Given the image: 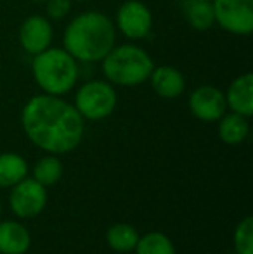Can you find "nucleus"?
Here are the masks:
<instances>
[{
	"mask_svg": "<svg viewBox=\"0 0 253 254\" xmlns=\"http://www.w3.org/2000/svg\"><path fill=\"white\" fill-rule=\"evenodd\" d=\"M21 123L26 137L51 154H66L84 137V118L58 95H35L24 104Z\"/></svg>",
	"mask_w": 253,
	"mask_h": 254,
	"instance_id": "1",
	"label": "nucleus"
},
{
	"mask_svg": "<svg viewBox=\"0 0 253 254\" xmlns=\"http://www.w3.org/2000/svg\"><path fill=\"white\" fill-rule=\"evenodd\" d=\"M115 23L97 10L75 16L63 37L64 51L80 63H101L115 47Z\"/></svg>",
	"mask_w": 253,
	"mask_h": 254,
	"instance_id": "2",
	"label": "nucleus"
},
{
	"mask_svg": "<svg viewBox=\"0 0 253 254\" xmlns=\"http://www.w3.org/2000/svg\"><path fill=\"white\" fill-rule=\"evenodd\" d=\"M31 71L37 85L44 94L61 95L68 94L77 85L78 64L73 56L64 49H45L33 57Z\"/></svg>",
	"mask_w": 253,
	"mask_h": 254,
	"instance_id": "3",
	"label": "nucleus"
},
{
	"mask_svg": "<svg viewBox=\"0 0 253 254\" xmlns=\"http://www.w3.org/2000/svg\"><path fill=\"white\" fill-rule=\"evenodd\" d=\"M102 71L113 85L120 87H137L149 80L155 63L144 49L134 44L115 45L104 56Z\"/></svg>",
	"mask_w": 253,
	"mask_h": 254,
	"instance_id": "4",
	"label": "nucleus"
},
{
	"mask_svg": "<svg viewBox=\"0 0 253 254\" xmlns=\"http://www.w3.org/2000/svg\"><path fill=\"white\" fill-rule=\"evenodd\" d=\"M116 92L113 85L101 80L87 81L75 95V109L84 120L99 121L111 116L116 107Z\"/></svg>",
	"mask_w": 253,
	"mask_h": 254,
	"instance_id": "5",
	"label": "nucleus"
},
{
	"mask_svg": "<svg viewBox=\"0 0 253 254\" xmlns=\"http://www.w3.org/2000/svg\"><path fill=\"white\" fill-rule=\"evenodd\" d=\"M215 23L227 33L247 37L253 31V0H212Z\"/></svg>",
	"mask_w": 253,
	"mask_h": 254,
	"instance_id": "6",
	"label": "nucleus"
},
{
	"mask_svg": "<svg viewBox=\"0 0 253 254\" xmlns=\"http://www.w3.org/2000/svg\"><path fill=\"white\" fill-rule=\"evenodd\" d=\"M47 204V190L35 178H23L10 192V209L19 218H35Z\"/></svg>",
	"mask_w": 253,
	"mask_h": 254,
	"instance_id": "7",
	"label": "nucleus"
},
{
	"mask_svg": "<svg viewBox=\"0 0 253 254\" xmlns=\"http://www.w3.org/2000/svg\"><path fill=\"white\" fill-rule=\"evenodd\" d=\"M116 26L130 40H141L151 33L153 14L141 0H127L116 12Z\"/></svg>",
	"mask_w": 253,
	"mask_h": 254,
	"instance_id": "8",
	"label": "nucleus"
},
{
	"mask_svg": "<svg viewBox=\"0 0 253 254\" xmlns=\"http://www.w3.org/2000/svg\"><path fill=\"white\" fill-rule=\"evenodd\" d=\"M189 109L194 118L205 121V123H212L226 114V95L217 87L201 85L192 90L189 97Z\"/></svg>",
	"mask_w": 253,
	"mask_h": 254,
	"instance_id": "9",
	"label": "nucleus"
},
{
	"mask_svg": "<svg viewBox=\"0 0 253 254\" xmlns=\"http://www.w3.org/2000/svg\"><path fill=\"white\" fill-rule=\"evenodd\" d=\"M52 26L47 17L30 16L23 21L19 28V44L28 54L37 56L38 52L51 47Z\"/></svg>",
	"mask_w": 253,
	"mask_h": 254,
	"instance_id": "10",
	"label": "nucleus"
},
{
	"mask_svg": "<svg viewBox=\"0 0 253 254\" xmlns=\"http://www.w3.org/2000/svg\"><path fill=\"white\" fill-rule=\"evenodd\" d=\"M151 87L162 99H177L182 95L186 88L184 74L173 66H158L153 67L151 74Z\"/></svg>",
	"mask_w": 253,
	"mask_h": 254,
	"instance_id": "11",
	"label": "nucleus"
},
{
	"mask_svg": "<svg viewBox=\"0 0 253 254\" xmlns=\"http://www.w3.org/2000/svg\"><path fill=\"white\" fill-rule=\"evenodd\" d=\"M226 102L233 113L250 118L253 114V74H240L229 85L226 94Z\"/></svg>",
	"mask_w": 253,
	"mask_h": 254,
	"instance_id": "12",
	"label": "nucleus"
},
{
	"mask_svg": "<svg viewBox=\"0 0 253 254\" xmlns=\"http://www.w3.org/2000/svg\"><path fill=\"white\" fill-rule=\"evenodd\" d=\"M31 246V237L26 227L17 221L0 223V253L2 254H24Z\"/></svg>",
	"mask_w": 253,
	"mask_h": 254,
	"instance_id": "13",
	"label": "nucleus"
},
{
	"mask_svg": "<svg viewBox=\"0 0 253 254\" xmlns=\"http://www.w3.org/2000/svg\"><path fill=\"white\" fill-rule=\"evenodd\" d=\"M219 123V137L224 144L238 145L248 137L250 131V125H248V118L241 116L238 113L224 114L220 118Z\"/></svg>",
	"mask_w": 253,
	"mask_h": 254,
	"instance_id": "14",
	"label": "nucleus"
},
{
	"mask_svg": "<svg viewBox=\"0 0 253 254\" xmlns=\"http://www.w3.org/2000/svg\"><path fill=\"white\" fill-rule=\"evenodd\" d=\"M184 16L189 26L198 31H206L215 24V14L210 0H186Z\"/></svg>",
	"mask_w": 253,
	"mask_h": 254,
	"instance_id": "15",
	"label": "nucleus"
},
{
	"mask_svg": "<svg viewBox=\"0 0 253 254\" xmlns=\"http://www.w3.org/2000/svg\"><path fill=\"white\" fill-rule=\"evenodd\" d=\"M28 175L24 157L14 152L0 154V187H14Z\"/></svg>",
	"mask_w": 253,
	"mask_h": 254,
	"instance_id": "16",
	"label": "nucleus"
},
{
	"mask_svg": "<svg viewBox=\"0 0 253 254\" xmlns=\"http://www.w3.org/2000/svg\"><path fill=\"white\" fill-rule=\"evenodd\" d=\"M106 241H108L109 248L115 249L118 253H128L134 251L139 241V234L132 225L128 223H118L113 225L106 234Z\"/></svg>",
	"mask_w": 253,
	"mask_h": 254,
	"instance_id": "17",
	"label": "nucleus"
},
{
	"mask_svg": "<svg viewBox=\"0 0 253 254\" xmlns=\"http://www.w3.org/2000/svg\"><path fill=\"white\" fill-rule=\"evenodd\" d=\"M63 177V164L56 156H45L37 161L33 168V178L44 187L54 185Z\"/></svg>",
	"mask_w": 253,
	"mask_h": 254,
	"instance_id": "18",
	"label": "nucleus"
},
{
	"mask_svg": "<svg viewBox=\"0 0 253 254\" xmlns=\"http://www.w3.org/2000/svg\"><path fill=\"white\" fill-rule=\"evenodd\" d=\"M137 254H175L172 241L162 232H151V234L139 237L137 246H135Z\"/></svg>",
	"mask_w": 253,
	"mask_h": 254,
	"instance_id": "19",
	"label": "nucleus"
},
{
	"mask_svg": "<svg viewBox=\"0 0 253 254\" xmlns=\"http://www.w3.org/2000/svg\"><path fill=\"white\" fill-rule=\"evenodd\" d=\"M234 249L238 254H253V218L247 216L234 232Z\"/></svg>",
	"mask_w": 253,
	"mask_h": 254,
	"instance_id": "20",
	"label": "nucleus"
},
{
	"mask_svg": "<svg viewBox=\"0 0 253 254\" xmlns=\"http://www.w3.org/2000/svg\"><path fill=\"white\" fill-rule=\"evenodd\" d=\"M45 10L51 19H63L70 14L71 0H45Z\"/></svg>",
	"mask_w": 253,
	"mask_h": 254,
	"instance_id": "21",
	"label": "nucleus"
},
{
	"mask_svg": "<svg viewBox=\"0 0 253 254\" xmlns=\"http://www.w3.org/2000/svg\"><path fill=\"white\" fill-rule=\"evenodd\" d=\"M71 2H88V0H71Z\"/></svg>",
	"mask_w": 253,
	"mask_h": 254,
	"instance_id": "22",
	"label": "nucleus"
},
{
	"mask_svg": "<svg viewBox=\"0 0 253 254\" xmlns=\"http://www.w3.org/2000/svg\"><path fill=\"white\" fill-rule=\"evenodd\" d=\"M31 2H45V0H31Z\"/></svg>",
	"mask_w": 253,
	"mask_h": 254,
	"instance_id": "23",
	"label": "nucleus"
},
{
	"mask_svg": "<svg viewBox=\"0 0 253 254\" xmlns=\"http://www.w3.org/2000/svg\"><path fill=\"white\" fill-rule=\"evenodd\" d=\"M0 214H2V206H0Z\"/></svg>",
	"mask_w": 253,
	"mask_h": 254,
	"instance_id": "24",
	"label": "nucleus"
},
{
	"mask_svg": "<svg viewBox=\"0 0 253 254\" xmlns=\"http://www.w3.org/2000/svg\"><path fill=\"white\" fill-rule=\"evenodd\" d=\"M210 2H212V0H210Z\"/></svg>",
	"mask_w": 253,
	"mask_h": 254,
	"instance_id": "25",
	"label": "nucleus"
}]
</instances>
